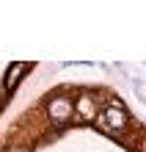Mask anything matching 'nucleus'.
<instances>
[{"mask_svg":"<svg viewBox=\"0 0 146 152\" xmlns=\"http://www.w3.org/2000/svg\"><path fill=\"white\" fill-rule=\"evenodd\" d=\"M47 113H50V119L55 124H66L72 119V113H75V105H72L69 97H55V100H50Z\"/></svg>","mask_w":146,"mask_h":152,"instance_id":"nucleus-1","label":"nucleus"},{"mask_svg":"<svg viewBox=\"0 0 146 152\" xmlns=\"http://www.w3.org/2000/svg\"><path fill=\"white\" fill-rule=\"evenodd\" d=\"M99 124H102L105 130H110V133H118L127 124V116H124V111H118V108H108L102 113V119H99Z\"/></svg>","mask_w":146,"mask_h":152,"instance_id":"nucleus-2","label":"nucleus"},{"mask_svg":"<svg viewBox=\"0 0 146 152\" xmlns=\"http://www.w3.org/2000/svg\"><path fill=\"white\" fill-rule=\"evenodd\" d=\"M25 69H28V64H14L11 69H8V75H6V88H11L17 80H20V75L25 72Z\"/></svg>","mask_w":146,"mask_h":152,"instance_id":"nucleus-3","label":"nucleus"},{"mask_svg":"<svg viewBox=\"0 0 146 152\" xmlns=\"http://www.w3.org/2000/svg\"><path fill=\"white\" fill-rule=\"evenodd\" d=\"M77 108H80V113H86L83 119H94V116H97V111H94V100H91V97H83Z\"/></svg>","mask_w":146,"mask_h":152,"instance_id":"nucleus-4","label":"nucleus"},{"mask_svg":"<svg viewBox=\"0 0 146 152\" xmlns=\"http://www.w3.org/2000/svg\"><path fill=\"white\" fill-rule=\"evenodd\" d=\"M11 152H22V149H11Z\"/></svg>","mask_w":146,"mask_h":152,"instance_id":"nucleus-5","label":"nucleus"}]
</instances>
